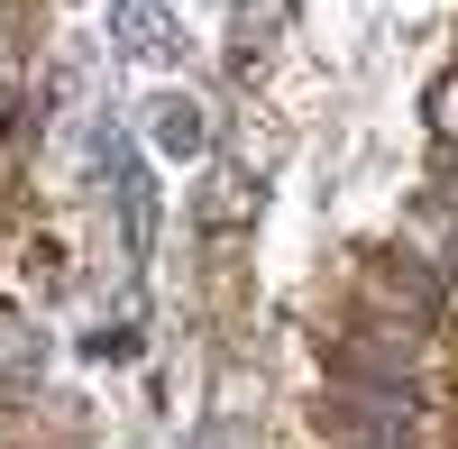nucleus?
Wrapping results in <instances>:
<instances>
[{
  "label": "nucleus",
  "mask_w": 458,
  "mask_h": 449,
  "mask_svg": "<svg viewBox=\"0 0 458 449\" xmlns=\"http://www.w3.org/2000/svg\"><path fill=\"white\" fill-rule=\"evenodd\" d=\"M147 138H157V157H202V147H211V120H202V101L157 92V101H147Z\"/></svg>",
  "instance_id": "f03ea898"
},
{
  "label": "nucleus",
  "mask_w": 458,
  "mask_h": 449,
  "mask_svg": "<svg viewBox=\"0 0 458 449\" xmlns=\"http://www.w3.org/2000/svg\"><path fill=\"white\" fill-rule=\"evenodd\" d=\"M110 55L165 64L174 55V10H165V0H110Z\"/></svg>",
  "instance_id": "f257e3e1"
}]
</instances>
